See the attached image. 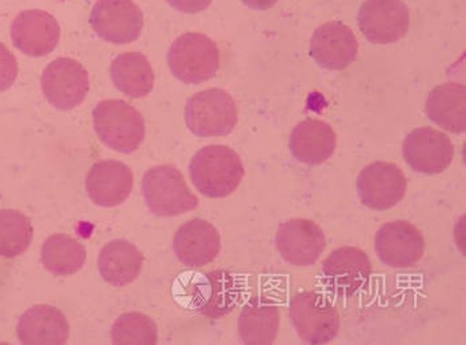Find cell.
<instances>
[{
  "mask_svg": "<svg viewBox=\"0 0 466 345\" xmlns=\"http://www.w3.org/2000/svg\"><path fill=\"white\" fill-rule=\"evenodd\" d=\"M289 316L296 332L307 344H327L340 330V315L328 299L316 292H300L290 300Z\"/></svg>",
  "mask_w": 466,
  "mask_h": 345,
  "instance_id": "obj_7",
  "label": "cell"
},
{
  "mask_svg": "<svg viewBox=\"0 0 466 345\" xmlns=\"http://www.w3.org/2000/svg\"><path fill=\"white\" fill-rule=\"evenodd\" d=\"M142 191L147 207L157 217H177L198 206L183 175L172 166L148 169L143 177Z\"/></svg>",
  "mask_w": 466,
  "mask_h": 345,
  "instance_id": "obj_5",
  "label": "cell"
},
{
  "mask_svg": "<svg viewBox=\"0 0 466 345\" xmlns=\"http://www.w3.org/2000/svg\"><path fill=\"white\" fill-rule=\"evenodd\" d=\"M42 90L55 108L68 111L85 102L90 91V76L77 60L59 57L43 71Z\"/></svg>",
  "mask_w": 466,
  "mask_h": 345,
  "instance_id": "obj_8",
  "label": "cell"
},
{
  "mask_svg": "<svg viewBox=\"0 0 466 345\" xmlns=\"http://www.w3.org/2000/svg\"><path fill=\"white\" fill-rule=\"evenodd\" d=\"M220 247V234L204 218L187 221L175 234V255L184 266L192 269L212 263L218 258Z\"/></svg>",
  "mask_w": 466,
  "mask_h": 345,
  "instance_id": "obj_19",
  "label": "cell"
},
{
  "mask_svg": "<svg viewBox=\"0 0 466 345\" xmlns=\"http://www.w3.org/2000/svg\"><path fill=\"white\" fill-rule=\"evenodd\" d=\"M18 73L16 57L0 43V92L8 90L15 83Z\"/></svg>",
  "mask_w": 466,
  "mask_h": 345,
  "instance_id": "obj_29",
  "label": "cell"
},
{
  "mask_svg": "<svg viewBox=\"0 0 466 345\" xmlns=\"http://www.w3.org/2000/svg\"><path fill=\"white\" fill-rule=\"evenodd\" d=\"M14 45L28 56L53 53L60 39V25L51 14L43 10L23 11L11 25Z\"/></svg>",
  "mask_w": 466,
  "mask_h": 345,
  "instance_id": "obj_17",
  "label": "cell"
},
{
  "mask_svg": "<svg viewBox=\"0 0 466 345\" xmlns=\"http://www.w3.org/2000/svg\"><path fill=\"white\" fill-rule=\"evenodd\" d=\"M175 10L184 14H198L207 10L212 0H167Z\"/></svg>",
  "mask_w": 466,
  "mask_h": 345,
  "instance_id": "obj_30",
  "label": "cell"
},
{
  "mask_svg": "<svg viewBox=\"0 0 466 345\" xmlns=\"http://www.w3.org/2000/svg\"><path fill=\"white\" fill-rule=\"evenodd\" d=\"M167 60L177 79L187 85H200L218 73L220 53L218 45L208 36L188 33L172 43Z\"/></svg>",
  "mask_w": 466,
  "mask_h": 345,
  "instance_id": "obj_4",
  "label": "cell"
},
{
  "mask_svg": "<svg viewBox=\"0 0 466 345\" xmlns=\"http://www.w3.org/2000/svg\"><path fill=\"white\" fill-rule=\"evenodd\" d=\"M34 238L30 218L16 209H0V256L15 259L25 254Z\"/></svg>",
  "mask_w": 466,
  "mask_h": 345,
  "instance_id": "obj_27",
  "label": "cell"
},
{
  "mask_svg": "<svg viewBox=\"0 0 466 345\" xmlns=\"http://www.w3.org/2000/svg\"><path fill=\"white\" fill-rule=\"evenodd\" d=\"M16 333L25 345H63L67 343L70 324L56 307L35 306L23 313Z\"/></svg>",
  "mask_w": 466,
  "mask_h": 345,
  "instance_id": "obj_20",
  "label": "cell"
},
{
  "mask_svg": "<svg viewBox=\"0 0 466 345\" xmlns=\"http://www.w3.org/2000/svg\"><path fill=\"white\" fill-rule=\"evenodd\" d=\"M42 263L56 276H71L79 272L87 260L85 246L70 235L55 234L42 247Z\"/></svg>",
  "mask_w": 466,
  "mask_h": 345,
  "instance_id": "obj_26",
  "label": "cell"
},
{
  "mask_svg": "<svg viewBox=\"0 0 466 345\" xmlns=\"http://www.w3.org/2000/svg\"><path fill=\"white\" fill-rule=\"evenodd\" d=\"M177 283L180 284L174 289L177 301L212 320L232 312L241 298L240 283L227 271L183 273Z\"/></svg>",
  "mask_w": 466,
  "mask_h": 345,
  "instance_id": "obj_1",
  "label": "cell"
},
{
  "mask_svg": "<svg viewBox=\"0 0 466 345\" xmlns=\"http://www.w3.org/2000/svg\"><path fill=\"white\" fill-rule=\"evenodd\" d=\"M240 157L227 146L204 147L189 163V177L198 192L211 199L229 197L243 180Z\"/></svg>",
  "mask_w": 466,
  "mask_h": 345,
  "instance_id": "obj_2",
  "label": "cell"
},
{
  "mask_svg": "<svg viewBox=\"0 0 466 345\" xmlns=\"http://www.w3.org/2000/svg\"><path fill=\"white\" fill-rule=\"evenodd\" d=\"M358 22L370 43L390 45L410 31V10L402 0H367L360 8Z\"/></svg>",
  "mask_w": 466,
  "mask_h": 345,
  "instance_id": "obj_9",
  "label": "cell"
},
{
  "mask_svg": "<svg viewBox=\"0 0 466 345\" xmlns=\"http://www.w3.org/2000/svg\"><path fill=\"white\" fill-rule=\"evenodd\" d=\"M372 264L361 249L341 247L325 259L323 276L330 291L350 298L370 280Z\"/></svg>",
  "mask_w": 466,
  "mask_h": 345,
  "instance_id": "obj_16",
  "label": "cell"
},
{
  "mask_svg": "<svg viewBox=\"0 0 466 345\" xmlns=\"http://www.w3.org/2000/svg\"><path fill=\"white\" fill-rule=\"evenodd\" d=\"M280 313L266 299H252L238 316L240 340L247 345H269L278 338Z\"/></svg>",
  "mask_w": 466,
  "mask_h": 345,
  "instance_id": "obj_24",
  "label": "cell"
},
{
  "mask_svg": "<svg viewBox=\"0 0 466 345\" xmlns=\"http://www.w3.org/2000/svg\"><path fill=\"white\" fill-rule=\"evenodd\" d=\"M247 7L252 8V10H268L272 8L279 0H241Z\"/></svg>",
  "mask_w": 466,
  "mask_h": 345,
  "instance_id": "obj_31",
  "label": "cell"
},
{
  "mask_svg": "<svg viewBox=\"0 0 466 345\" xmlns=\"http://www.w3.org/2000/svg\"><path fill=\"white\" fill-rule=\"evenodd\" d=\"M407 178L392 163L375 162L360 172L356 188L360 200L368 208L387 211L407 194Z\"/></svg>",
  "mask_w": 466,
  "mask_h": 345,
  "instance_id": "obj_11",
  "label": "cell"
},
{
  "mask_svg": "<svg viewBox=\"0 0 466 345\" xmlns=\"http://www.w3.org/2000/svg\"><path fill=\"white\" fill-rule=\"evenodd\" d=\"M143 263V254L137 246L127 240H114L103 247L97 266L105 281L125 287L139 278Z\"/></svg>",
  "mask_w": 466,
  "mask_h": 345,
  "instance_id": "obj_23",
  "label": "cell"
},
{
  "mask_svg": "<svg viewBox=\"0 0 466 345\" xmlns=\"http://www.w3.org/2000/svg\"><path fill=\"white\" fill-rule=\"evenodd\" d=\"M428 117L451 134L466 129V87L459 83H445L431 90L425 105Z\"/></svg>",
  "mask_w": 466,
  "mask_h": 345,
  "instance_id": "obj_22",
  "label": "cell"
},
{
  "mask_svg": "<svg viewBox=\"0 0 466 345\" xmlns=\"http://www.w3.org/2000/svg\"><path fill=\"white\" fill-rule=\"evenodd\" d=\"M327 241L318 224L307 218H292L279 227L276 249L287 263L312 266L323 255Z\"/></svg>",
  "mask_w": 466,
  "mask_h": 345,
  "instance_id": "obj_13",
  "label": "cell"
},
{
  "mask_svg": "<svg viewBox=\"0 0 466 345\" xmlns=\"http://www.w3.org/2000/svg\"><path fill=\"white\" fill-rule=\"evenodd\" d=\"M336 134L328 123L307 119L293 128L289 149L293 157L307 166L327 162L336 149Z\"/></svg>",
  "mask_w": 466,
  "mask_h": 345,
  "instance_id": "obj_21",
  "label": "cell"
},
{
  "mask_svg": "<svg viewBox=\"0 0 466 345\" xmlns=\"http://www.w3.org/2000/svg\"><path fill=\"white\" fill-rule=\"evenodd\" d=\"M358 53V37L341 22L325 23L316 28L310 39V56L327 70H345L355 62Z\"/></svg>",
  "mask_w": 466,
  "mask_h": 345,
  "instance_id": "obj_15",
  "label": "cell"
},
{
  "mask_svg": "<svg viewBox=\"0 0 466 345\" xmlns=\"http://www.w3.org/2000/svg\"><path fill=\"white\" fill-rule=\"evenodd\" d=\"M97 36L112 45H128L143 30L142 10L132 0H97L90 15Z\"/></svg>",
  "mask_w": 466,
  "mask_h": 345,
  "instance_id": "obj_10",
  "label": "cell"
},
{
  "mask_svg": "<svg viewBox=\"0 0 466 345\" xmlns=\"http://www.w3.org/2000/svg\"><path fill=\"white\" fill-rule=\"evenodd\" d=\"M111 77L117 90L134 99L147 96L155 85L154 68L140 53L119 55L112 62Z\"/></svg>",
  "mask_w": 466,
  "mask_h": 345,
  "instance_id": "obj_25",
  "label": "cell"
},
{
  "mask_svg": "<svg viewBox=\"0 0 466 345\" xmlns=\"http://www.w3.org/2000/svg\"><path fill=\"white\" fill-rule=\"evenodd\" d=\"M94 127L99 139L114 151L132 154L146 137L142 114L125 100H103L94 109Z\"/></svg>",
  "mask_w": 466,
  "mask_h": 345,
  "instance_id": "obj_3",
  "label": "cell"
},
{
  "mask_svg": "<svg viewBox=\"0 0 466 345\" xmlns=\"http://www.w3.org/2000/svg\"><path fill=\"white\" fill-rule=\"evenodd\" d=\"M112 343L116 345L157 344V327L148 316L128 312L119 316L111 330Z\"/></svg>",
  "mask_w": 466,
  "mask_h": 345,
  "instance_id": "obj_28",
  "label": "cell"
},
{
  "mask_svg": "<svg viewBox=\"0 0 466 345\" xmlns=\"http://www.w3.org/2000/svg\"><path fill=\"white\" fill-rule=\"evenodd\" d=\"M134 187L131 168L117 160L95 163L86 178V189L92 203L99 207L120 206L128 199Z\"/></svg>",
  "mask_w": 466,
  "mask_h": 345,
  "instance_id": "obj_18",
  "label": "cell"
},
{
  "mask_svg": "<svg viewBox=\"0 0 466 345\" xmlns=\"http://www.w3.org/2000/svg\"><path fill=\"white\" fill-rule=\"evenodd\" d=\"M377 256L385 266L392 269L412 267L425 251V240L421 232L404 220L384 224L376 234Z\"/></svg>",
  "mask_w": 466,
  "mask_h": 345,
  "instance_id": "obj_14",
  "label": "cell"
},
{
  "mask_svg": "<svg viewBox=\"0 0 466 345\" xmlns=\"http://www.w3.org/2000/svg\"><path fill=\"white\" fill-rule=\"evenodd\" d=\"M402 155L413 171L437 175L451 166L454 147L444 132L431 127H420L413 129L405 137Z\"/></svg>",
  "mask_w": 466,
  "mask_h": 345,
  "instance_id": "obj_12",
  "label": "cell"
},
{
  "mask_svg": "<svg viewBox=\"0 0 466 345\" xmlns=\"http://www.w3.org/2000/svg\"><path fill=\"white\" fill-rule=\"evenodd\" d=\"M184 117L187 127L198 137H227L238 122L235 100L220 88L200 91L189 97Z\"/></svg>",
  "mask_w": 466,
  "mask_h": 345,
  "instance_id": "obj_6",
  "label": "cell"
}]
</instances>
